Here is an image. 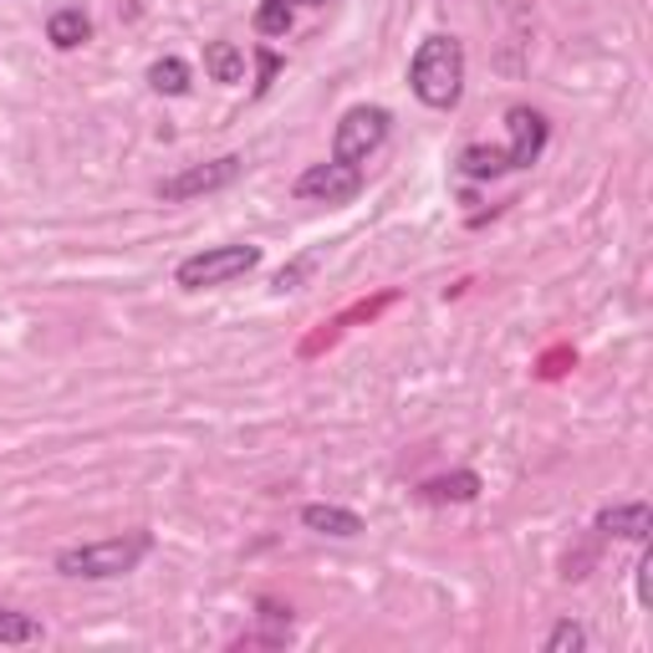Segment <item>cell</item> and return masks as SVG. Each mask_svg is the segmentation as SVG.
<instances>
[{"label": "cell", "mask_w": 653, "mask_h": 653, "mask_svg": "<svg viewBox=\"0 0 653 653\" xmlns=\"http://www.w3.org/2000/svg\"><path fill=\"white\" fill-rule=\"evenodd\" d=\"M154 551L148 531H128V536H107V541H82L56 557V572L67 577H87V582H107V577H128L138 561Z\"/></svg>", "instance_id": "cell-2"}, {"label": "cell", "mask_w": 653, "mask_h": 653, "mask_svg": "<svg viewBox=\"0 0 653 653\" xmlns=\"http://www.w3.org/2000/svg\"><path fill=\"white\" fill-rule=\"evenodd\" d=\"M506 128H510V148H506V169H531L547 148V118L536 107H510L506 113Z\"/></svg>", "instance_id": "cell-8"}, {"label": "cell", "mask_w": 653, "mask_h": 653, "mask_svg": "<svg viewBox=\"0 0 653 653\" xmlns=\"http://www.w3.org/2000/svg\"><path fill=\"white\" fill-rule=\"evenodd\" d=\"M582 649H587V628L572 623V618H561L547 633V653H582Z\"/></svg>", "instance_id": "cell-18"}, {"label": "cell", "mask_w": 653, "mask_h": 653, "mask_svg": "<svg viewBox=\"0 0 653 653\" xmlns=\"http://www.w3.org/2000/svg\"><path fill=\"white\" fill-rule=\"evenodd\" d=\"M460 173H470V179H495V173H506V148L470 144L465 154H460Z\"/></svg>", "instance_id": "cell-15"}, {"label": "cell", "mask_w": 653, "mask_h": 653, "mask_svg": "<svg viewBox=\"0 0 653 653\" xmlns=\"http://www.w3.org/2000/svg\"><path fill=\"white\" fill-rule=\"evenodd\" d=\"M87 36H93V21H87V11H77V6L56 11L52 21H46V41H52L56 52H77Z\"/></svg>", "instance_id": "cell-11"}, {"label": "cell", "mask_w": 653, "mask_h": 653, "mask_svg": "<svg viewBox=\"0 0 653 653\" xmlns=\"http://www.w3.org/2000/svg\"><path fill=\"white\" fill-rule=\"evenodd\" d=\"M312 271H317V255H302V261H292V266H281L276 271V292H296Z\"/></svg>", "instance_id": "cell-19"}, {"label": "cell", "mask_w": 653, "mask_h": 653, "mask_svg": "<svg viewBox=\"0 0 653 653\" xmlns=\"http://www.w3.org/2000/svg\"><path fill=\"white\" fill-rule=\"evenodd\" d=\"M255 31H261V36H286V31H292V6H286V0H261Z\"/></svg>", "instance_id": "cell-17"}, {"label": "cell", "mask_w": 653, "mask_h": 653, "mask_svg": "<svg viewBox=\"0 0 653 653\" xmlns=\"http://www.w3.org/2000/svg\"><path fill=\"white\" fill-rule=\"evenodd\" d=\"M358 189H362V169L358 164H312L302 179H296V194L302 200H322V204H347V200H358Z\"/></svg>", "instance_id": "cell-7"}, {"label": "cell", "mask_w": 653, "mask_h": 653, "mask_svg": "<svg viewBox=\"0 0 653 653\" xmlns=\"http://www.w3.org/2000/svg\"><path fill=\"white\" fill-rule=\"evenodd\" d=\"M204 72H210L214 82H241L245 77V52L235 46V41H210V46H204Z\"/></svg>", "instance_id": "cell-13"}, {"label": "cell", "mask_w": 653, "mask_h": 653, "mask_svg": "<svg viewBox=\"0 0 653 653\" xmlns=\"http://www.w3.org/2000/svg\"><path fill=\"white\" fill-rule=\"evenodd\" d=\"M148 87L164 97H185L189 93V67L179 62V56H159L154 67H148Z\"/></svg>", "instance_id": "cell-14"}, {"label": "cell", "mask_w": 653, "mask_h": 653, "mask_svg": "<svg viewBox=\"0 0 653 653\" xmlns=\"http://www.w3.org/2000/svg\"><path fill=\"white\" fill-rule=\"evenodd\" d=\"M409 87L424 107H454L465 93V46L460 36H424L409 62Z\"/></svg>", "instance_id": "cell-1"}, {"label": "cell", "mask_w": 653, "mask_h": 653, "mask_svg": "<svg viewBox=\"0 0 653 653\" xmlns=\"http://www.w3.org/2000/svg\"><path fill=\"white\" fill-rule=\"evenodd\" d=\"M649 572H653V557L639 561V602H649Z\"/></svg>", "instance_id": "cell-21"}, {"label": "cell", "mask_w": 653, "mask_h": 653, "mask_svg": "<svg viewBox=\"0 0 653 653\" xmlns=\"http://www.w3.org/2000/svg\"><path fill=\"white\" fill-rule=\"evenodd\" d=\"M419 495L434 501V506H444V501H475L481 495V475L475 470H454V475H440V481H424Z\"/></svg>", "instance_id": "cell-12"}, {"label": "cell", "mask_w": 653, "mask_h": 653, "mask_svg": "<svg viewBox=\"0 0 653 653\" xmlns=\"http://www.w3.org/2000/svg\"><path fill=\"white\" fill-rule=\"evenodd\" d=\"M271 77H276V56H271V52H261V82H255V93H266V87H271Z\"/></svg>", "instance_id": "cell-20"}, {"label": "cell", "mask_w": 653, "mask_h": 653, "mask_svg": "<svg viewBox=\"0 0 653 653\" xmlns=\"http://www.w3.org/2000/svg\"><path fill=\"white\" fill-rule=\"evenodd\" d=\"M598 536H623V541H649L653 536V510L643 501H623V506L598 510Z\"/></svg>", "instance_id": "cell-9"}, {"label": "cell", "mask_w": 653, "mask_h": 653, "mask_svg": "<svg viewBox=\"0 0 653 653\" xmlns=\"http://www.w3.org/2000/svg\"><path fill=\"white\" fill-rule=\"evenodd\" d=\"M302 526L317 536H337V541H352L362 536V516L347 506H302Z\"/></svg>", "instance_id": "cell-10"}, {"label": "cell", "mask_w": 653, "mask_h": 653, "mask_svg": "<svg viewBox=\"0 0 653 653\" xmlns=\"http://www.w3.org/2000/svg\"><path fill=\"white\" fill-rule=\"evenodd\" d=\"M286 6H292V11H296V6H322V0H286Z\"/></svg>", "instance_id": "cell-22"}, {"label": "cell", "mask_w": 653, "mask_h": 653, "mask_svg": "<svg viewBox=\"0 0 653 653\" xmlns=\"http://www.w3.org/2000/svg\"><path fill=\"white\" fill-rule=\"evenodd\" d=\"M235 179H241V159L225 154V159L194 164V169H179V173H169V179H159V200L185 204V200H200V194H214V189H230Z\"/></svg>", "instance_id": "cell-6"}, {"label": "cell", "mask_w": 653, "mask_h": 653, "mask_svg": "<svg viewBox=\"0 0 653 653\" xmlns=\"http://www.w3.org/2000/svg\"><path fill=\"white\" fill-rule=\"evenodd\" d=\"M388 107H373V103H358V107H347L343 123H337V134H333V159L337 164H362L368 154H378L388 138Z\"/></svg>", "instance_id": "cell-5"}, {"label": "cell", "mask_w": 653, "mask_h": 653, "mask_svg": "<svg viewBox=\"0 0 653 653\" xmlns=\"http://www.w3.org/2000/svg\"><path fill=\"white\" fill-rule=\"evenodd\" d=\"M41 639V623L15 608H0V643H36Z\"/></svg>", "instance_id": "cell-16"}, {"label": "cell", "mask_w": 653, "mask_h": 653, "mask_svg": "<svg viewBox=\"0 0 653 653\" xmlns=\"http://www.w3.org/2000/svg\"><path fill=\"white\" fill-rule=\"evenodd\" d=\"M255 266H261V245H210V251L179 261L173 281H179L185 292H210V286L241 281L245 271H255Z\"/></svg>", "instance_id": "cell-3"}, {"label": "cell", "mask_w": 653, "mask_h": 653, "mask_svg": "<svg viewBox=\"0 0 653 653\" xmlns=\"http://www.w3.org/2000/svg\"><path fill=\"white\" fill-rule=\"evenodd\" d=\"M495 72L520 77L531 62V36H536V11L531 0H495Z\"/></svg>", "instance_id": "cell-4"}]
</instances>
